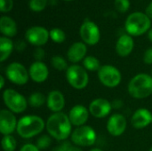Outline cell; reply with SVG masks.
Wrapping results in <instances>:
<instances>
[{"label":"cell","mask_w":152,"mask_h":151,"mask_svg":"<svg viewBox=\"0 0 152 151\" xmlns=\"http://www.w3.org/2000/svg\"><path fill=\"white\" fill-rule=\"evenodd\" d=\"M146 14L152 19V2L147 6V8H146Z\"/></svg>","instance_id":"74e56055"},{"label":"cell","mask_w":152,"mask_h":151,"mask_svg":"<svg viewBox=\"0 0 152 151\" xmlns=\"http://www.w3.org/2000/svg\"><path fill=\"white\" fill-rule=\"evenodd\" d=\"M70 146H71V145H70L69 142H62L61 144H60V145L54 147V148L52 150V151H68L69 148Z\"/></svg>","instance_id":"e575fe53"},{"label":"cell","mask_w":152,"mask_h":151,"mask_svg":"<svg viewBox=\"0 0 152 151\" xmlns=\"http://www.w3.org/2000/svg\"><path fill=\"white\" fill-rule=\"evenodd\" d=\"M90 115L96 118H104L108 117L112 109V104L106 99L97 98L92 101L88 107Z\"/></svg>","instance_id":"7c38bea8"},{"label":"cell","mask_w":152,"mask_h":151,"mask_svg":"<svg viewBox=\"0 0 152 151\" xmlns=\"http://www.w3.org/2000/svg\"><path fill=\"white\" fill-rule=\"evenodd\" d=\"M45 127V122L38 116L28 115L18 120L16 132L23 139H30L40 134Z\"/></svg>","instance_id":"7a4b0ae2"},{"label":"cell","mask_w":152,"mask_h":151,"mask_svg":"<svg viewBox=\"0 0 152 151\" xmlns=\"http://www.w3.org/2000/svg\"><path fill=\"white\" fill-rule=\"evenodd\" d=\"M90 151H103V150H101V149H98V148H94V149L90 150Z\"/></svg>","instance_id":"b9f144b4"},{"label":"cell","mask_w":152,"mask_h":151,"mask_svg":"<svg viewBox=\"0 0 152 151\" xmlns=\"http://www.w3.org/2000/svg\"><path fill=\"white\" fill-rule=\"evenodd\" d=\"M71 127L69 116L63 112L53 113L45 122V128L49 135L59 142L66 141L71 136Z\"/></svg>","instance_id":"6da1fadb"},{"label":"cell","mask_w":152,"mask_h":151,"mask_svg":"<svg viewBox=\"0 0 152 151\" xmlns=\"http://www.w3.org/2000/svg\"><path fill=\"white\" fill-rule=\"evenodd\" d=\"M47 4V0H29L28 5L29 8L34 12H41L43 11Z\"/></svg>","instance_id":"f1b7e54d"},{"label":"cell","mask_w":152,"mask_h":151,"mask_svg":"<svg viewBox=\"0 0 152 151\" xmlns=\"http://www.w3.org/2000/svg\"><path fill=\"white\" fill-rule=\"evenodd\" d=\"M80 36L85 44L94 45L100 41L101 33L98 26L94 22L91 20H85L80 28Z\"/></svg>","instance_id":"30bf717a"},{"label":"cell","mask_w":152,"mask_h":151,"mask_svg":"<svg viewBox=\"0 0 152 151\" xmlns=\"http://www.w3.org/2000/svg\"><path fill=\"white\" fill-rule=\"evenodd\" d=\"M66 78L69 85L76 90L85 89L89 83V76L86 69L80 65L73 64L66 70Z\"/></svg>","instance_id":"8992f818"},{"label":"cell","mask_w":152,"mask_h":151,"mask_svg":"<svg viewBox=\"0 0 152 151\" xmlns=\"http://www.w3.org/2000/svg\"><path fill=\"white\" fill-rule=\"evenodd\" d=\"M151 76H152V70H151Z\"/></svg>","instance_id":"f6af8a7d"},{"label":"cell","mask_w":152,"mask_h":151,"mask_svg":"<svg viewBox=\"0 0 152 151\" xmlns=\"http://www.w3.org/2000/svg\"><path fill=\"white\" fill-rule=\"evenodd\" d=\"M5 77L17 85H26L29 78L28 69L20 62H12L5 69Z\"/></svg>","instance_id":"9c48e42d"},{"label":"cell","mask_w":152,"mask_h":151,"mask_svg":"<svg viewBox=\"0 0 152 151\" xmlns=\"http://www.w3.org/2000/svg\"><path fill=\"white\" fill-rule=\"evenodd\" d=\"M52 144V137L50 135L47 134H43L41 135L37 140V147L40 150H46L50 147V145Z\"/></svg>","instance_id":"83f0119b"},{"label":"cell","mask_w":152,"mask_h":151,"mask_svg":"<svg viewBox=\"0 0 152 151\" xmlns=\"http://www.w3.org/2000/svg\"><path fill=\"white\" fill-rule=\"evenodd\" d=\"M64 1H68V2H69V1H73V0H64Z\"/></svg>","instance_id":"7bdbcfd3"},{"label":"cell","mask_w":152,"mask_h":151,"mask_svg":"<svg viewBox=\"0 0 152 151\" xmlns=\"http://www.w3.org/2000/svg\"><path fill=\"white\" fill-rule=\"evenodd\" d=\"M151 124H152V123H151Z\"/></svg>","instance_id":"bcb514c9"},{"label":"cell","mask_w":152,"mask_h":151,"mask_svg":"<svg viewBox=\"0 0 152 151\" xmlns=\"http://www.w3.org/2000/svg\"><path fill=\"white\" fill-rule=\"evenodd\" d=\"M29 78L36 83H44L49 77V69L43 61H34L28 69Z\"/></svg>","instance_id":"2e32d148"},{"label":"cell","mask_w":152,"mask_h":151,"mask_svg":"<svg viewBox=\"0 0 152 151\" xmlns=\"http://www.w3.org/2000/svg\"><path fill=\"white\" fill-rule=\"evenodd\" d=\"M71 142L77 147H90L93 146L97 139L96 132L89 125H82L77 127L71 133Z\"/></svg>","instance_id":"52a82bcc"},{"label":"cell","mask_w":152,"mask_h":151,"mask_svg":"<svg viewBox=\"0 0 152 151\" xmlns=\"http://www.w3.org/2000/svg\"><path fill=\"white\" fill-rule=\"evenodd\" d=\"M152 123L151 112L144 108L138 109L131 117V124L135 129H143Z\"/></svg>","instance_id":"e0dca14e"},{"label":"cell","mask_w":152,"mask_h":151,"mask_svg":"<svg viewBox=\"0 0 152 151\" xmlns=\"http://www.w3.org/2000/svg\"><path fill=\"white\" fill-rule=\"evenodd\" d=\"M33 56H34L36 61H42V60L45 56V50L41 47H37L33 52Z\"/></svg>","instance_id":"1f68e13d"},{"label":"cell","mask_w":152,"mask_h":151,"mask_svg":"<svg viewBox=\"0 0 152 151\" xmlns=\"http://www.w3.org/2000/svg\"><path fill=\"white\" fill-rule=\"evenodd\" d=\"M127 91L134 99H145L152 94V76L141 73L130 80Z\"/></svg>","instance_id":"3957f363"},{"label":"cell","mask_w":152,"mask_h":151,"mask_svg":"<svg viewBox=\"0 0 152 151\" xmlns=\"http://www.w3.org/2000/svg\"><path fill=\"white\" fill-rule=\"evenodd\" d=\"M13 7L12 0H0V10L2 12H8Z\"/></svg>","instance_id":"4dcf8cb0"},{"label":"cell","mask_w":152,"mask_h":151,"mask_svg":"<svg viewBox=\"0 0 152 151\" xmlns=\"http://www.w3.org/2000/svg\"><path fill=\"white\" fill-rule=\"evenodd\" d=\"M83 67L88 70V71H92V72H98V70L101 69V63L100 61L94 57V56H86L84 60H83Z\"/></svg>","instance_id":"cb8c5ba5"},{"label":"cell","mask_w":152,"mask_h":151,"mask_svg":"<svg viewBox=\"0 0 152 151\" xmlns=\"http://www.w3.org/2000/svg\"><path fill=\"white\" fill-rule=\"evenodd\" d=\"M148 37H149V39L152 42V28L148 31Z\"/></svg>","instance_id":"60d3db41"},{"label":"cell","mask_w":152,"mask_h":151,"mask_svg":"<svg viewBox=\"0 0 152 151\" xmlns=\"http://www.w3.org/2000/svg\"><path fill=\"white\" fill-rule=\"evenodd\" d=\"M87 48L85 43L82 42H76L71 44L67 52V57L69 61L71 63H77L83 61L86 56Z\"/></svg>","instance_id":"d6986e66"},{"label":"cell","mask_w":152,"mask_h":151,"mask_svg":"<svg viewBox=\"0 0 152 151\" xmlns=\"http://www.w3.org/2000/svg\"><path fill=\"white\" fill-rule=\"evenodd\" d=\"M68 151H83L79 147H77V146H70L69 148V150Z\"/></svg>","instance_id":"f35d334b"},{"label":"cell","mask_w":152,"mask_h":151,"mask_svg":"<svg viewBox=\"0 0 152 151\" xmlns=\"http://www.w3.org/2000/svg\"><path fill=\"white\" fill-rule=\"evenodd\" d=\"M46 106L53 113L62 112L65 107V97L63 93L58 90L51 91L46 97Z\"/></svg>","instance_id":"ac0fdd59"},{"label":"cell","mask_w":152,"mask_h":151,"mask_svg":"<svg viewBox=\"0 0 152 151\" xmlns=\"http://www.w3.org/2000/svg\"><path fill=\"white\" fill-rule=\"evenodd\" d=\"M134 46V42L132 36L128 34H125L118 39L116 44V52L120 57H126L133 52Z\"/></svg>","instance_id":"ffe728a7"},{"label":"cell","mask_w":152,"mask_h":151,"mask_svg":"<svg viewBox=\"0 0 152 151\" xmlns=\"http://www.w3.org/2000/svg\"><path fill=\"white\" fill-rule=\"evenodd\" d=\"M14 47L18 50V51H23L24 50V48L26 47V44H25V43L23 42V41H18V42H16V44H14Z\"/></svg>","instance_id":"d590c367"},{"label":"cell","mask_w":152,"mask_h":151,"mask_svg":"<svg viewBox=\"0 0 152 151\" xmlns=\"http://www.w3.org/2000/svg\"><path fill=\"white\" fill-rule=\"evenodd\" d=\"M50 37V32L40 26H34L29 28L25 33L26 40L32 45L40 47L45 44Z\"/></svg>","instance_id":"8fae6325"},{"label":"cell","mask_w":152,"mask_h":151,"mask_svg":"<svg viewBox=\"0 0 152 151\" xmlns=\"http://www.w3.org/2000/svg\"><path fill=\"white\" fill-rule=\"evenodd\" d=\"M149 151H152V147L151 148V149H150V150H149Z\"/></svg>","instance_id":"ee69618b"},{"label":"cell","mask_w":152,"mask_h":151,"mask_svg":"<svg viewBox=\"0 0 152 151\" xmlns=\"http://www.w3.org/2000/svg\"><path fill=\"white\" fill-rule=\"evenodd\" d=\"M143 61L147 65L152 64V47L148 48L143 54Z\"/></svg>","instance_id":"d6a6232c"},{"label":"cell","mask_w":152,"mask_h":151,"mask_svg":"<svg viewBox=\"0 0 152 151\" xmlns=\"http://www.w3.org/2000/svg\"><path fill=\"white\" fill-rule=\"evenodd\" d=\"M50 38L57 44H61L65 41L66 39V36L63 30H61V28H55L50 30Z\"/></svg>","instance_id":"4316f807"},{"label":"cell","mask_w":152,"mask_h":151,"mask_svg":"<svg viewBox=\"0 0 152 151\" xmlns=\"http://www.w3.org/2000/svg\"><path fill=\"white\" fill-rule=\"evenodd\" d=\"M18 120L12 111L9 109H2L0 111V133L4 135H10L17 129Z\"/></svg>","instance_id":"4fadbf2b"},{"label":"cell","mask_w":152,"mask_h":151,"mask_svg":"<svg viewBox=\"0 0 152 151\" xmlns=\"http://www.w3.org/2000/svg\"><path fill=\"white\" fill-rule=\"evenodd\" d=\"M14 48L13 42L6 36L0 37V62L6 61Z\"/></svg>","instance_id":"7402d4cb"},{"label":"cell","mask_w":152,"mask_h":151,"mask_svg":"<svg viewBox=\"0 0 152 151\" xmlns=\"http://www.w3.org/2000/svg\"><path fill=\"white\" fill-rule=\"evenodd\" d=\"M20 151H40V150L37 147L36 144L26 143L20 149Z\"/></svg>","instance_id":"836d02e7"},{"label":"cell","mask_w":152,"mask_h":151,"mask_svg":"<svg viewBox=\"0 0 152 151\" xmlns=\"http://www.w3.org/2000/svg\"><path fill=\"white\" fill-rule=\"evenodd\" d=\"M151 18L146 13L140 12L131 13L125 23L126 32L128 35L134 36H139L149 31L151 29Z\"/></svg>","instance_id":"277c9868"},{"label":"cell","mask_w":152,"mask_h":151,"mask_svg":"<svg viewBox=\"0 0 152 151\" xmlns=\"http://www.w3.org/2000/svg\"><path fill=\"white\" fill-rule=\"evenodd\" d=\"M126 125L127 122L126 117L119 113H116L109 117L106 127L107 131L111 136L118 137L125 133Z\"/></svg>","instance_id":"5bb4252c"},{"label":"cell","mask_w":152,"mask_h":151,"mask_svg":"<svg viewBox=\"0 0 152 151\" xmlns=\"http://www.w3.org/2000/svg\"><path fill=\"white\" fill-rule=\"evenodd\" d=\"M0 31L6 37H12L17 34L16 22L8 16H2L0 19Z\"/></svg>","instance_id":"44dd1931"},{"label":"cell","mask_w":152,"mask_h":151,"mask_svg":"<svg viewBox=\"0 0 152 151\" xmlns=\"http://www.w3.org/2000/svg\"><path fill=\"white\" fill-rule=\"evenodd\" d=\"M111 104H112V108H115V109H119L123 105V103L120 100H115L113 101V103H111Z\"/></svg>","instance_id":"8d00e7d4"},{"label":"cell","mask_w":152,"mask_h":151,"mask_svg":"<svg viewBox=\"0 0 152 151\" xmlns=\"http://www.w3.org/2000/svg\"><path fill=\"white\" fill-rule=\"evenodd\" d=\"M1 145L4 151H14L17 147V142L15 138L12 134H10L3 136Z\"/></svg>","instance_id":"d4e9b609"},{"label":"cell","mask_w":152,"mask_h":151,"mask_svg":"<svg viewBox=\"0 0 152 151\" xmlns=\"http://www.w3.org/2000/svg\"><path fill=\"white\" fill-rule=\"evenodd\" d=\"M3 101L7 109L14 114H20L28 108V100L13 89H5L3 92Z\"/></svg>","instance_id":"5b68a950"},{"label":"cell","mask_w":152,"mask_h":151,"mask_svg":"<svg viewBox=\"0 0 152 151\" xmlns=\"http://www.w3.org/2000/svg\"><path fill=\"white\" fill-rule=\"evenodd\" d=\"M28 103L30 107L38 109L42 107L45 103H46V97L40 92H34L29 95L28 99Z\"/></svg>","instance_id":"603a6c76"},{"label":"cell","mask_w":152,"mask_h":151,"mask_svg":"<svg viewBox=\"0 0 152 151\" xmlns=\"http://www.w3.org/2000/svg\"><path fill=\"white\" fill-rule=\"evenodd\" d=\"M4 76H0V81H1V85H0V89H3L4 87Z\"/></svg>","instance_id":"ab89813d"},{"label":"cell","mask_w":152,"mask_h":151,"mask_svg":"<svg viewBox=\"0 0 152 151\" xmlns=\"http://www.w3.org/2000/svg\"><path fill=\"white\" fill-rule=\"evenodd\" d=\"M115 7L120 12H126L130 7L129 0H115Z\"/></svg>","instance_id":"f546056e"},{"label":"cell","mask_w":152,"mask_h":151,"mask_svg":"<svg viewBox=\"0 0 152 151\" xmlns=\"http://www.w3.org/2000/svg\"><path fill=\"white\" fill-rule=\"evenodd\" d=\"M100 82L108 88H115L119 85L122 80V75L118 69L107 64L102 65L97 72Z\"/></svg>","instance_id":"ba28073f"},{"label":"cell","mask_w":152,"mask_h":151,"mask_svg":"<svg viewBox=\"0 0 152 151\" xmlns=\"http://www.w3.org/2000/svg\"><path fill=\"white\" fill-rule=\"evenodd\" d=\"M89 109L86 108L84 105L77 104L71 108L69 112V118L72 125L77 127L85 125L89 117Z\"/></svg>","instance_id":"9a60e30c"},{"label":"cell","mask_w":152,"mask_h":151,"mask_svg":"<svg viewBox=\"0 0 152 151\" xmlns=\"http://www.w3.org/2000/svg\"><path fill=\"white\" fill-rule=\"evenodd\" d=\"M51 64L53 67V69H55L56 70H59V71L67 70L69 68L66 60L62 56H60V55L53 56L51 59Z\"/></svg>","instance_id":"484cf974"}]
</instances>
